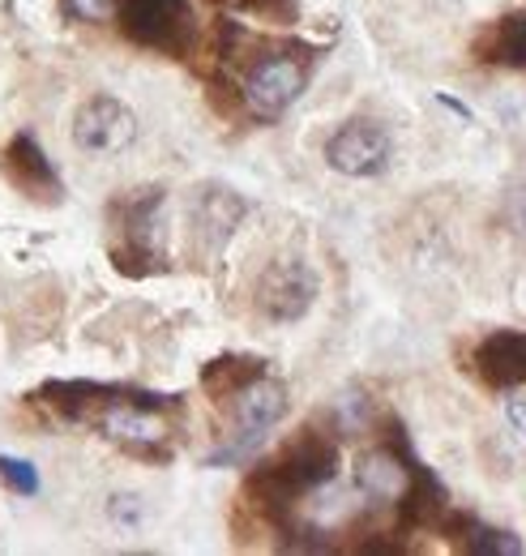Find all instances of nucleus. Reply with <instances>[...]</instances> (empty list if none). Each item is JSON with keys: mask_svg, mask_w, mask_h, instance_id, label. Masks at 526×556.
I'll use <instances>...</instances> for the list:
<instances>
[{"mask_svg": "<svg viewBox=\"0 0 526 556\" xmlns=\"http://www.w3.org/2000/svg\"><path fill=\"white\" fill-rule=\"evenodd\" d=\"M258 377H265V364L258 355H218V359H210L201 368V390L210 399H236Z\"/></svg>", "mask_w": 526, "mask_h": 556, "instance_id": "nucleus-15", "label": "nucleus"}, {"mask_svg": "<svg viewBox=\"0 0 526 556\" xmlns=\"http://www.w3.org/2000/svg\"><path fill=\"white\" fill-rule=\"evenodd\" d=\"M462 548L475 556H523V540L514 531H497V527H466Z\"/></svg>", "mask_w": 526, "mask_h": 556, "instance_id": "nucleus-17", "label": "nucleus"}, {"mask_svg": "<svg viewBox=\"0 0 526 556\" xmlns=\"http://www.w3.org/2000/svg\"><path fill=\"white\" fill-rule=\"evenodd\" d=\"M133 134H137L133 112L121 99H112V94L86 99L77 108V116H73V141L86 154H121L133 141Z\"/></svg>", "mask_w": 526, "mask_h": 556, "instance_id": "nucleus-9", "label": "nucleus"}, {"mask_svg": "<svg viewBox=\"0 0 526 556\" xmlns=\"http://www.w3.org/2000/svg\"><path fill=\"white\" fill-rule=\"evenodd\" d=\"M112 266L129 278H150L163 257V189H137L112 206Z\"/></svg>", "mask_w": 526, "mask_h": 556, "instance_id": "nucleus-2", "label": "nucleus"}, {"mask_svg": "<svg viewBox=\"0 0 526 556\" xmlns=\"http://www.w3.org/2000/svg\"><path fill=\"white\" fill-rule=\"evenodd\" d=\"M479 61L505 65V70H526V13L501 17L479 43H475Z\"/></svg>", "mask_w": 526, "mask_h": 556, "instance_id": "nucleus-16", "label": "nucleus"}, {"mask_svg": "<svg viewBox=\"0 0 526 556\" xmlns=\"http://www.w3.org/2000/svg\"><path fill=\"white\" fill-rule=\"evenodd\" d=\"M0 480L17 496H35L39 492V471L30 463H22V458H9V454H0Z\"/></svg>", "mask_w": 526, "mask_h": 556, "instance_id": "nucleus-18", "label": "nucleus"}, {"mask_svg": "<svg viewBox=\"0 0 526 556\" xmlns=\"http://www.w3.org/2000/svg\"><path fill=\"white\" fill-rule=\"evenodd\" d=\"M245 214H249V202L236 189L205 185V189H198V198H193V236H198L205 249L218 253L236 236V227H240Z\"/></svg>", "mask_w": 526, "mask_h": 556, "instance_id": "nucleus-13", "label": "nucleus"}, {"mask_svg": "<svg viewBox=\"0 0 526 556\" xmlns=\"http://www.w3.org/2000/svg\"><path fill=\"white\" fill-rule=\"evenodd\" d=\"M390 154H394V141L381 125L373 121H351L342 125L326 146V159L334 172L351 176V180H368V176H381L390 167Z\"/></svg>", "mask_w": 526, "mask_h": 556, "instance_id": "nucleus-8", "label": "nucleus"}, {"mask_svg": "<svg viewBox=\"0 0 526 556\" xmlns=\"http://www.w3.org/2000/svg\"><path fill=\"white\" fill-rule=\"evenodd\" d=\"M505 412L514 419V428L526 437V394H510V399H505Z\"/></svg>", "mask_w": 526, "mask_h": 556, "instance_id": "nucleus-21", "label": "nucleus"}, {"mask_svg": "<svg viewBox=\"0 0 526 556\" xmlns=\"http://www.w3.org/2000/svg\"><path fill=\"white\" fill-rule=\"evenodd\" d=\"M116 17L125 39L137 48L185 56L193 48V9L189 0H116Z\"/></svg>", "mask_w": 526, "mask_h": 556, "instance_id": "nucleus-4", "label": "nucleus"}, {"mask_svg": "<svg viewBox=\"0 0 526 556\" xmlns=\"http://www.w3.org/2000/svg\"><path fill=\"white\" fill-rule=\"evenodd\" d=\"M68 9H73L82 22H99V17L116 13V0H68Z\"/></svg>", "mask_w": 526, "mask_h": 556, "instance_id": "nucleus-19", "label": "nucleus"}, {"mask_svg": "<svg viewBox=\"0 0 526 556\" xmlns=\"http://www.w3.org/2000/svg\"><path fill=\"white\" fill-rule=\"evenodd\" d=\"M4 176L13 180V189H22L35 202H61V193H65L52 159L43 154V146L30 134H17L4 146Z\"/></svg>", "mask_w": 526, "mask_h": 556, "instance_id": "nucleus-11", "label": "nucleus"}, {"mask_svg": "<svg viewBox=\"0 0 526 556\" xmlns=\"http://www.w3.org/2000/svg\"><path fill=\"white\" fill-rule=\"evenodd\" d=\"M505 218H510V227H514V236L526 244V189H518L514 198H510V206H505Z\"/></svg>", "mask_w": 526, "mask_h": 556, "instance_id": "nucleus-20", "label": "nucleus"}, {"mask_svg": "<svg viewBox=\"0 0 526 556\" xmlns=\"http://www.w3.org/2000/svg\"><path fill=\"white\" fill-rule=\"evenodd\" d=\"M137 399V390L125 386H108V381H48L39 390V403H48L52 412H61L65 419H90L103 416L108 407Z\"/></svg>", "mask_w": 526, "mask_h": 556, "instance_id": "nucleus-14", "label": "nucleus"}, {"mask_svg": "<svg viewBox=\"0 0 526 556\" xmlns=\"http://www.w3.org/2000/svg\"><path fill=\"white\" fill-rule=\"evenodd\" d=\"M428 471L406 454V441L402 445H373L368 454H360L355 463V488L377 501V505H406L415 484L424 480Z\"/></svg>", "mask_w": 526, "mask_h": 556, "instance_id": "nucleus-6", "label": "nucleus"}, {"mask_svg": "<svg viewBox=\"0 0 526 556\" xmlns=\"http://www.w3.org/2000/svg\"><path fill=\"white\" fill-rule=\"evenodd\" d=\"M167 407H176V403H159L154 394L125 399V403H116V407L103 412V432H108L112 441L129 445L133 454H150V450H154V454L167 458L163 437H167L172 428H167V419L159 416V412H167Z\"/></svg>", "mask_w": 526, "mask_h": 556, "instance_id": "nucleus-10", "label": "nucleus"}, {"mask_svg": "<svg viewBox=\"0 0 526 556\" xmlns=\"http://www.w3.org/2000/svg\"><path fill=\"white\" fill-rule=\"evenodd\" d=\"M283 416H287V386L270 381V377H258L249 390L236 394V432H231V441H223L205 458V467H231V463L253 458L265 445L270 428Z\"/></svg>", "mask_w": 526, "mask_h": 556, "instance_id": "nucleus-3", "label": "nucleus"}, {"mask_svg": "<svg viewBox=\"0 0 526 556\" xmlns=\"http://www.w3.org/2000/svg\"><path fill=\"white\" fill-rule=\"evenodd\" d=\"M317 300V275L300 257H278L258 278V308L270 321H300Z\"/></svg>", "mask_w": 526, "mask_h": 556, "instance_id": "nucleus-7", "label": "nucleus"}, {"mask_svg": "<svg viewBox=\"0 0 526 556\" xmlns=\"http://www.w3.org/2000/svg\"><path fill=\"white\" fill-rule=\"evenodd\" d=\"M304 81H309V61H304V52L278 48V52H265L262 61H253V70L245 73V90H240V94H245V103L253 108V116L274 121V116H283V112L300 99Z\"/></svg>", "mask_w": 526, "mask_h": 556, "instance_id": "nucleus-5", "label": "nucleus"}, {"mask_svg": "<svg viewBox=\"0 0 526 556\" xmlns=\"http://www.w3.org/2000/svg\"><path fill=\"white\" fill-rule=\"evenodd\" d=\"M471 368L492 390L526 386V330H497V334H488L475 348V355H471Z\"/></svg>", "mask_w": 526, "mask_h": 556, "instance_id": "nucleus-12", "label": "nucleus"}, {"mask_svg": "<svg viewBox=\"0 0 526 556\" xmlns=\"http://www.w3.org/2000/svg\"><path fill=\"white\" fill-rule=\"evenodd\" d=\"M338 476V445L326 432H300L296 441H287L270 463H262L249 480H245V501L249 509L270 522L274 531L291 527V509L304 492H317Z\"/></svg>", "mask_w": 526, "mask_h": 556, "instance_id": "nucleus-1", "label": "nucleus"}]
</instances>
